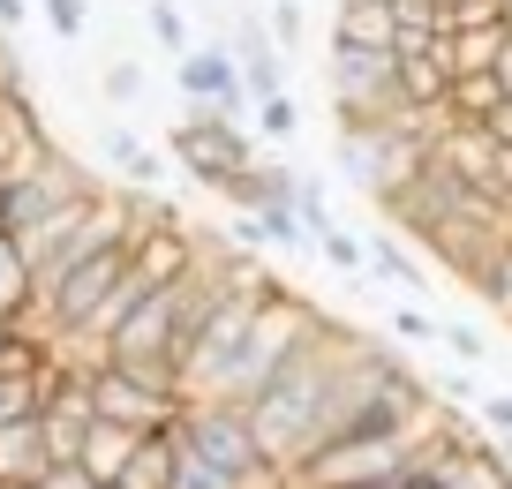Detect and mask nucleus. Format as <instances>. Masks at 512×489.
<instances>
[{
	"label": "nucleus",
	"mask_w": 512,
	"mask_h": 489,
	"mask_svg": "<svg viewBox=\"0 0 512 489\" xmlns=\"http://www.w3.org/2000/svg\"><path fill=\"white\" fill-rule=\"evenodd\" d=\"M98 91H106L113 106H136V98H144V68H136V61H113L106 76H98Z\"/></svg>",
	"instance_id": "5701e85b"
},
{
	"label": "nucleus",
	"mask_w": 512,
	"mask_h": 489,
	"mask_svg": "<svg viewBox=\"0 0 512 489\" xmlns=\"http://www.w3.org/2000/svg\"><path fill=\"white\" fill-rule=\"evenodd\" d=\"M497 23H505V31H512V0H497Z\"/></svg>",
	"instance_id": "72a5a7b5"
},
{
	"label": "nucleus",
	"mask_w": 512,
	"mask_h": 489,
	"mask_svg": "<svg viewBox=\"0 0 512 489\" xmlns=\"http://www.w3.org/2000/svg\"><path fill=\"white\" fill-rule=\"evenodd\" d=\"M174 83H181V98H204V106H219L226 121H241V113H249V91H241L234 53H226V46H189V53L174 61Z\"/></svg>",
	"instance_id": "0eeeda50"
},
{
	"label": "nucleus",
	"mask_w": 512,
	"mask_h": 489,
	"mask_svg": "<svg viewBox=\"0 0 512 489\" xmlns=\"http://www.w3.org/2000/svg\"><path fill=\"white\" fill-rule=\"evenodd\" d=\"M475 128H482V136H490V143H497V151H512V98H497V106H490V113H482V121H475Z\"/></svg>",
	"instance_id": "7c9ffc66"
},
{
	"label": "nucleus",
	"mask_w": 512,
	"mask_h": 489,
	"mask_svg": "<svg viewBox=\"0 0 512 489\" xmlns=\"http://www.w3.org/2000/svg\"><path fill=\"white\" fill-rule=\"evenodd\" d=\"M166 467H174V437H136V452H128V467L113 474V489H166Z\"/></svg>",
	"instance_id": "4468645a"
},
{
	"label": "nucleus",
	"mask_w": 512,
	"mask_h": 489,
	"mask_svg": "<svg viewBox=\"0 0 512 489\" xmlns=\"http://www.w3.org/2000/svg\"><path fill=\"white\" fill-rule=\"evenodd\" d=\"M384 324H392L400 339H437V316L422 309V301H400V294H392V316H384Z\"/></svg>",
	"instance_id": "b1692460"
},
{
	"label": "nucleus",
	"mask_w": 512,
	"mask_h": 489,
	"mask_svg": "<svg viewBox=\"0 0 512 489\" xmlns=\"http://www.w3.org/2000/svg\"><path fill=\"white\" fill-rule=\"evenodd\" d=\"M23 23V0H0V31H16Z\"/></svg>",
	"instance_id": "473e14b6"
},
{
	"label": "nucleus",
	"mask_w": 512,
	"mask_h": 489,
	"mask_svg": "<svg viewBox=\"0 0 512 489\" xmlns=\"http://www.w3.org/2000/svg\"><path fill=\"white\" fill-rule=\"evenodd\" d=\"M0 316H31V271L8 234H0Z\"/></svg>",
	"instance_id": "f3484780"
},
{
	"label": "nucleus",
	"mask_w": 512,
	"mask_h": 489,
	"mask_svg": "<svg viewBox=\"0 0 512 489\" xmlns=\"http://www.w3.org/2000/svg\"><path fill=\"white\" fill-rule=\"evenodd\" d=\"M475 294H482V301H490V316H497V324H505V332H512V241H505V249H497V256H490V264H482V279H475Z\"/></svg>",
	"instance_id": "dca6fc26"
},
{
	"label": "nucleus",
	"mask_w": 512,
	"mask_h": 489,
	"mask_svg": "<svg viewBox=\"0 0 512 489\" xmlns=\"http://www.w3.org/2000/svg\"><path fill=\"white\" fill-rule=\"evenodd\" d=\"M31 489H98V482H91V474H83V467H76V459H53V467H46V474H38V482H31Z\"/></svg>",
	"instance_id": "c756f323"
},
{
	"label": "nucleus",
	"mask_w": 512,
	"mask_h": 489,
	"mask_svg": "<svg viewBox=\"0 0 512 489\" xmlns=\"http://www.w3.org/2000/svg\"><path fill=\"white\" fill-rule=\"evenodd\" d=\"M482 429H490L497 444L512 452V392H497V399H482Z\"/></svg>",
	"instance_id": "c85d7f7f"
},
{
	"label": "nucleus",
	"mask_w": 512,
	"mask_h": 489,
	"mask_svg": "<svg viewBox=\"0 0 512 489\" xmlns=\"http://www.w3.org/2000/svg\"><path fill=\"white\" fill-rule=\"evenodd\" d=\"M249 136H279V143H287V136H302V106H294L287 91L256 98V128H249Z\"/></svg>",
	"instance_id": "6ab92c4d"
},
{
	"label": "nucleus",
	"mask_w": 512,
	"mask_h": 489,
	"mask_svg": "<svg viewBox=\"0 0 512 489\" xmlns=\"http://www.w3.org/2000/svg\"><path fill=\"white\" fill-rule=\"evenodd\" d=\"M324 324V309L309 294H294V286H264V294H256V309H249V332H241V347H234V362H226V377H219V407H249L256 392H264V384L279 377V369H287V354L302 347L309 332H317Z\"/></svg>",
	"instance_id": "f03ea898"
},
{
	"label": "nucleus",
	"mask_w": 512,
	"mask_h": 489,
	"mask_svg": "<svg viewBox=\"0 0 512 489\" xmlns=\"http://www.w3.org/2000/svg\"><path fill=\"white\" fill-rule=\"evenodd\" d=\"M144 31H151V38H159V46H166V53H174V61H181V53H189V46H196V38H189V16H181L174 0H151V8H144Z\"/></svg>",
	"instance_id": "a211bd4d"
},
{
	"label": "nucleus",
	"mask_w": 512,
	"mask_h": 489,
	"mask_svg": "<svg viewBox=\"0 0 512 489\" xmlns=\"http://www.w3.org/2000/svg\"><path fill=\"white\" fill-rule=\"evenodd\" d=\"M332 46L392 53V8H384V0H339V16H332Z\"/></svg>",
	"instance_id": "f8f14e48"
},
{
	"label": "nucleus",
	"mask_w": 512,
	"mask_h": 489,
	"mask_svg": "<svg viewBox=\"0 0 512 489\" xmlns=\"http://www.w3.org/2000/svg\"><path fill=\"white\" fill-rule=\"evenodd\" d=\"M490 83L512 98V31H505V46H497V61H490Z\"/></svg>",
	"instance_id": "2f4dec72"
},
{
	"label": "nucleus",
	"mask_w": 512,
	"mask_h": 489,
	"mask_svg": "<svg viewBox=\"0 0 512 489\" xmlns=\"http://www.w3.org/2000/svg\"><path fill=\"white\" fill-rule=\"evenodd\" d=\"M497 46H505V23H460V31L437 38V53H445L452 76H490Z\"/></svg>",
	"instance_id": "9b49d317"
},
{
	"label": "nucleus",
	"mask_w": 512,
	"mask_h": 489,
	"mask_svg": "<svg viewBox=\"0 0 512 489\" xmlns=\"http://www.w3.org/2000/svg\"><path fill=\"white\" fill-rule=\"evenodd\" d=\"M422 143L400 136L392 121H362V128H339V174L354 181V189L369 196V204H392V196L407 189V181L422 174Z\"/></svg>",
	"instance_id": "20e7f679"
},
{
	"label": "nucleus",
	"mask_w": 512,
	"mask_h": 489,
	"mask_svg": "<svg viewBox=\"0 0 512 489\" xmlns=\"http://www.w3.org/2000/svg\"><path fill=\"white\" fill-rule=\"evenodd\" d=\"M264 38L287 53L294 38H302V0H272V16H264Z\"/></svg>",
	"instance_id": "393cba45"
},
{
	"label": "nucleus",
	"mask_w": 512,
	"mask_h": 489,
	"mask_svg": "<svg viewBox=\"0 0 512 489\" xmlns=\"http://www.w3.org/2000/svg\"><path fill=\"white\" fill-rule=\"evenodd\" d=\"M106 158L128 174V189H151V181H159V151H151L136 128H106Z\"/></svg>",
	"instance_id": "2eb2a0df"
},
{
	"label": "nucleus",
	"mask_w": 512,
	"mask_h": 489,
	"mask_svg": "<svg viewBox=\"0 0 512 489\" xmlns=\"http://www.w3.org/2000/svg\"><path fill=\"white\" fill-rule=\"evenodd\" d=\"M362 271H369V279H384V286H392V294H407V301H415L422 286H430V271H422L415 241H407V234H392V226H377V234H362Z\"/></svg>",
	"instance_id": "6e6552de"
},
{
	"label": "nucleus",
	"mask_w": 512,
	"mask_h": 489,
	"mask_svg": "<svg viewBox=\"0 0 512 489\" xmlns=\"http://www.w3.org/2000/svg\"><path fill=\"white\" fill-rule=\"evenodd\" d=\"M46 467H53V459H46V444H38V422H31V414L0 429V489H31Z\"/></svg>",
	"instance_id": "9d476101"
},
{
	"label": "nucleus",
	"mask_w": 512,
	"mask_h": 489,
	"mask_svg": "<svg viewBox=\"0 0 512 489\" xmlns=\"http://www.w3.org/2000/svg\"><path fill=\"white\" fill-rule=\"evenodd\" d=\"M324 91H332V121L339 128L392 121V113H400L392 53H369V46H332V53H324Z\"/></svg>",
	"instance_id": "39448f33"
},
{
	"label": "nucleus",
	"mask_w": 512,
	"mask_h": 489,
	"mask_svg": "<svg viewBox=\"0 0 512 489\" xmlns=\"http://www.w3.org/2000/svg\"><path fill=\"white\" fill-rule=\"evenodd\" d=\"M91 414L98 422H113V429H136V437H159V429H174L181 422V392H159V384H144V377H128V369H91Z\"/></svg>",
	"instance_id": "423d86ee"
},
{
	"label": "nucleus",
	"mask_w": 512,
	"mask_h": 489,
	"mask_svg": "<svg viewBox=\"0 0 512 489\" xmlns=\"http://www.w3.org/2000/svg\"><path fill=\"white\" fill-rule=\"evenodd\" d=\"M445 8V31H460V23H497V0H437Z\"/></svg>",
	"instance_id": "cd10ccee"
},
{
	"label": "nucleus",
	"mask_w": 512,
	"mask_h": 489,
	"mask_svg": "<svg viewBox=\"0 0 512 489\" xmlns=\"http://www.w3.org/2000/svg\"><path fill=\"white\" fill-rule=\"evenodd\" d=\"M437 347H445L452 362H490V347H482V332H467V324H437Z\"/></svg>",
	"instance_id": "a878e982"
},
{
	"label": "nucleus",
	"mask_w": 512,
	"mask_h": 489,
	"mask_svg": "<svg viewBox=\"0 0 512 489\" xmlns=\"http://www.w3.org/2000/svg\"><path fill=\"white\" fill-rule=\"evenodd\" d=\"M384 369V347L362 332H347V324H332L324 316L317 332L302 339V347L287 354V369H279L264 392L249 399V444L256 459L287 482L294 467H309V459L332 444V429L347 422V407L369 392V377Z\"/></svg>",
	"instance_id": "f257e3e1"
},
{
	"label": "nucleus",
	"mask_w": 512,
	"mask_h": 489,
	"mask_svg": "<svg viewBox=\"0 0 512 489\" xmlns=\"http://www.w3.org/2000/svg\"><path fill=\"white\" fill-rule=\"evenodd\" d=\"M46 377H53V362L38 369V377H0V429H8V422H23V414L38 407V392H46Z\"/></svg>",
	"instance_id": "aec40b11"
},
{
	"label": "nucleus",
	"mask_w": 512,
	"mask_h": 489,
	"mask_svg": "<svg viewBox=\"0 0 512 489\" xmlns=\"http://www.w3.org/2000/svg\"><path fill=\"white\" fill-rule=\"evenodd\" d=\"M98 489H113V482H98Z\"/></svg>",
	"instance_id": "f704fd0d"
},
{
	"label": "nucleus",
	"mask_w": 512,
	"mask_h": 489,
	"mask_svg": "<svg viewBox=\"0 0 512 489\" xmlns=\"http://www.w3.org/2000/svg\"><path fill=\"white\" fill-rule=\"evenodd\" d=\"M38 8H46V23L61 38H83V23H91V0H38Z\"/></svg>",
	"instance_id": "bb28decb"
},
{
	"label": "nucleus",
	"mask_w": 512,
	"mask_h": 489,
	"mask_svg": "<svg viewBox=\"0 0 512 489\" xmlns=\"http://www.w3.org/2000/svg\"><path fill=\"white\" fill-rule=\"evenodd\" d=\"M256 234H264V249H279V256H309V234L294 226L287 204H279V211H256Z\"/></svg>",
	"instance_id": "412c9836"
},
{
	"label": "nucleus",
	"mask_w": 512,
	"mask_h": 489,
	"mask_svg": "<svg viewBox=\"0 0 512 489\" xmlns=\"http://www.w3.org/2000/svg\"><path fill=\"white\" fill-rule=\"evenodd\" d=\"M505 489H512V482H505Z\"/></svg>",
	"instance_id": "c9c22d12"
},
{
	"label": "nucleus",
	"mask_w": 512,
	"mask_h": 489,
	"mask_svg": "<svg viewBox=\"0 0 512 489\" xmlns=\"http://www.w3.org/2000/svg\"><path fill=\"white\" fill-rule=\"evenodd\" d=\"M128 452H136V429H113V422H91V437H83L76 467L91 474V482H113V474L128 467Z\"/></svg>",
	"instance_id": "ddd939ff"
},
{
	"label": "nucleus",
	"mask_w": 512,
	"mask_h": 489,
	"mask_svg": "<svg viewBox=\"0 0 512 489\" xmlns=\"http://www.w3.org/2000/svg\"><path fill=\"white\" fill-rule=\"evenodd\" d=\"M174 437L189 444L196 459H211L219 474H234L241 489H279V474L264 467L256 444H249V414H241V407H219V399H181Z\"/></svg>",
	"instance_id": "7ed1b4c3"
},
{
	"label": "nucleus",
	"mask_w": 512,
	"mask_h": 489,
	"mask_svg": "<svg viewBox=\"0 0 512 489\" xmlns=\"http://www.w3.org/2000/svg\"><path fill=\"white\" fill-rule=\"evenodd\" d=\"M226 53H234V76H241V91H249V98L287 91V53L264 38V23H256V16L234 31V46H226Z\"/></svg>",
	"instance_id": "1a4fd4ad"
},
{
	"label": "nucleus",
	"mask_w": 512,
	"mask_h": 489,
	"mask_svg": "<svg viewBox=\"0 0 512 489\" xmlns=\"http://www.w3.org/2000/svg\"><path fill=\"white\" fill-rule=\"evenodd\" d=\"M309 249L324 256V264L332 271H347V279H362V234H347V226H324L317 241H309Z\"/></svg>",
	"instance_id": "4be33fe9"
}]
</instances>
